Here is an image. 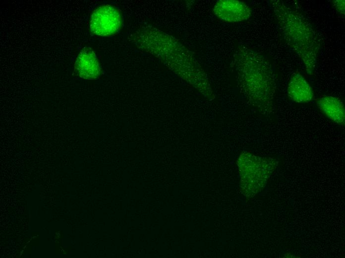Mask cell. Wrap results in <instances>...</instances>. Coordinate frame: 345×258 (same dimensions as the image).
I'll return each instance as SVG.
<instances>
[{
    "instance_id": "6da1fadb",
    "label": "cell",
    "mask_w": 345,
    "mask_h": 258,
    "mask_svg": "<svg viewBox=\"0 0 345 258\" xmlns=\"http://www.w3.org/2000/svg\"><path fill=\"white\" fill-rule=\"evenodd\" d=\"M233 63L247 98L260 107H271L276 83L272 65L267 59L259 53L241 46L234 54Z\"/></svg>"
},
{
    "instance_id": "7a4b0ae2",
    "label": "cell",
    "mask_w": 345,
    "mask_h": 258,
    "mask_svg": "<svg viewBox=\"0 0 345 258\" xmlns=\"http://www.w3.org/2000/svg\"><path fill=\"white\" fill-rule=\"evenodd\" d=\"M287 43L301 59L307 73H313L319 43L314 29L300 13L279 0L269 1Z\"/></svg>"
},
{
    "instance_id": "3957f363",
    "label": "cell",
    "mask_w": 345,
    "mask_h": 258,
    "mask_svg": "<svg viewBox=\"0 0 345 258\" xmlns=\"http://www.w3.org/2000/svg\"><path fill=\"white\" fill-rule=\"evenodd\" d=\"M152 34L154 53L204 95L211 97L212 90L206 74L191 52L175 38L165 33L153 29Z\"/></svg>"
},
{
    "instance_id": "277c9868",
    "label": "cell",
    "mask_w": 345,
    "mask_h": 258,
    "mask_svg": "<svg viewBox=\"0 0 345 258\" xmlns=\"http://www.w3.org/2000/svg\"><path fill=\"white\" fill-rule=\"evenodd\" d=\"M121 24L119 11L115 7L105 4L96 8L90 20L92 32L99 36H109L116 33Z\"/></svg>"
},
{
    "instance_id": "5b68a950",
    "label": "cell",
    "mask_w": 345,
    "mask_h": 258,
    "mask_svg": "<svg viewBox=\"0 0 345 258\" xmlns=\"http://www.w3.org/2000/svg\"><path fill=\"white\" fill-rule=\"evenodd\" d=\"M214 14L220 20L234 23L249 18L251 9L244 2L237 0H219L213 8Z\"/></svg>"
},
{
    "instance_id": "8992f818",
    "label": "cell",
    "mask_w": 345,
    "mask_h": 258,
    "mask_svg": "<svg viewBox=\"0 0 345 258\" xmlns=\"http://www.w3.org/2000/svg\"><path fill=\"white\" fill-rule=\"evenodd\" d=\"M75 70L81 78L94 79L99 77L101 68L95 52L90 47H84L78 54Z\"/></svg>"
},
{
    "instance_id": "52a82bcc",
    "label": "cell",
    "mask_w": 345,
    "mask_h": 258,
    "mask_svg": "<svg viewBox=\"0 0 345 258\" xmlns=\"http://www.w3.org/2000/svg\"><path fill=\"white\" fill-rule=\"evenodd\" d=\"M319 110L334 123L343 125L345 121V111L343 102L340 98L322 95L315 99Z\"/></svg>"
},
{
    "instance_id": "ba28073f",
    "label": "cell",
    "mask_w": 345,
    "mask_h": 258,
    "mask_svg": "<svg viewBox=\"0 0 345 258\" xmlns=\"http://www.w3.org/2000/svg\"><path fill=\"white\" fill-rule=\"evenodd\" d=\"M287 92L291 100L298 103H308L314 98L311 87L304 76L299 72L294 73L291 76Z\"/></svg>"
},
{
    "instance_id": "9c48e42d",
    "label": "cell",
    "mask_w": 345,
    "mask_h": 258,
    "mask_svg": "<svg viewBox=\"0 0 345 258\" xmlns=\"http://www.w3.org/2000/svg\"><path fill=\"white\" fill-rule=\"evenodd\" d=\"M333 5L340 13L345 14V0H334Z\"/></svg>"
}]
</instances>
